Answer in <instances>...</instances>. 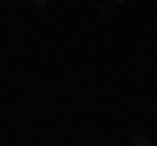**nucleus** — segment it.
<instances>
[{
    "mask_svg": "<svg viewBox=\"0 0 157 146\" xmlns=\"http://www.w3.org/2000/svg\"><path fill=\"white\" fill-rule=\"evenodd\" d=\"M128 146H152V141L147 138L144 133H131V138H128Z\"/></svg>",
    "mask_w": 157,
    "mask_h": 146,
    "instance_id": "obj_1",
    "label": "nucleus"
}]
</instances>
